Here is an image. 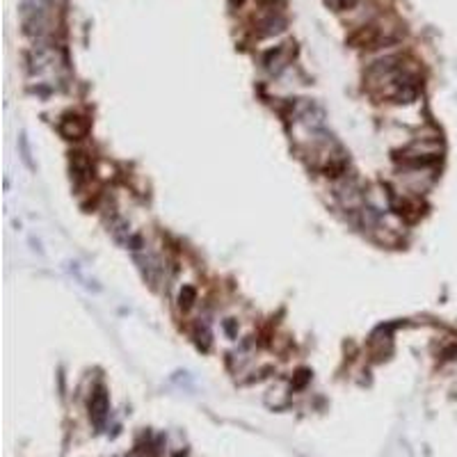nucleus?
<instances>
[{
	"label": "nucleus",
	"mask_w": 457,
	"mask_h": 457,
	"mask_svg": "<svg viewBox=\"0 0 457 457\" xmlns=\"http://www.w3.org/2000/svg\"><path fill=\"white\" fill-rule=\"evenodd\" d=\"M368 85L375 94L396 103H409L421 92V76L400 57H386L368 71Z\"/></svg>",
	"instance_id": "1"
},
{
	"label": "nucleus",
	"mask_w": 457,
	"mask_h": 457,
	"mask_svg": "<svg viewBox=\"0 0 457 457\" xmlns=\"http://www.w3.org/2000/svg\"><path fill=\"white\" fill-rule=\"evenodd\" d=\"M87 131H89L87 119L80 117V114H76V112H69L60 119V133L66 139H80Z\"/></svg>",
	"instance_id": "2"
},
{
	"label": "nucleus",
	"mask_w": 457,
	"mask_h": 457,
	"mask_svg": "<svg viewBox=\"0 0 457 457\" xmlns=\"http://www.w3.org/2000/svg\"><path fill=\"white\" fill-rule=\"evenodd\" d=\"M89 414H92V421L96 425H103V421H106L108 416V396L103 389H96V393L92 396V400H89Z\"/></svg>",
	"instance_id": "3"
}]
</instances>
